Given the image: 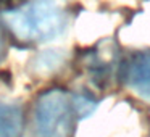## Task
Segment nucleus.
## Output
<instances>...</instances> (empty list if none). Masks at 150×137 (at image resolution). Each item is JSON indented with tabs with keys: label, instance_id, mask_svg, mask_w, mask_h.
Segmentation results:
<instances>
[{
	"label": "nucleus",
	"instance_id": "39448f33",
	"mask_svg": "<svg viewBox=\"0 0 150 137\" xmlns=\"http://www.w3.org/2000/svg\"><path fill=\"white\" fill-rule=\"evenodd\" d=\"M65 58L63 50H44L33 60V68L39 74H50L65 63Z\"/></svg>",
	"mask_w": 150,
	"mask_h": 137
},
{
	"label": "nucleus",
	"instance_id": "f257e3e1",
	"mask_svg": "<svg viewBox=\"0 0 150 137\" xmlns=\"http://www.w3.org/2000/svg\"><path fill=\"white\" fill-rule=\"evenodd\" d=\"M2 23L15 40L34 45L62 36L69 13L62 0H26L5 8Z\"/></svg>",
	"mask_w": 150,
	"mask_h": 137
},
{
	"label": "nucleus",
	"instance_id": "20e7f679",
	"mask_svg": "<svg viewBox=\"0 0 150 137\" xmlns=\"http://www.w3.org/2000/svg\"><path fill=\"white\" fill-rule=\"evenodd\" d=\"M24 129L23 107L0 98V137H21Z\"/></svg>",
	"mask_w": 150,
	"mask_h": 137
},
{
	"label": "nucleus",
	"instance_id": "f03ea898",
	"mask_svg": "<svg viewBox=\"0 0 150 137\" xmlns=\"http://www.w3.org/2000/svg\"><path fill=\"white\" fill-rule=\"evenodd\" d=\"M74 116V95L58 87L42 92L33 108L34 137H71Z\"/></svg>",
	"mask_w": 150,
	"mask_h": 137
},
{
	"label": "nucleus",
	"instance_id": "7ed1b4c3",
	"mask_svg": "<svg viewBox=\"0 0 150 137\" xmlns=\"http://www.w3.org/2000/svg\"><path fill=\"white\" fill-rule=\"evenodd\" d=\"M121 82L127 92L150 103V50H139L121 63Z\"/></svg>",
	"mask_w": 150,
	"mask_h": 137
},
{
	"label": "nucleus",
	"instance_id": "0eeeda50",
	"mask_svg": "<svg viewBox=\"0 0 150 137\" xmlns=\"http://www.w3.org/2000/svg\"><path fill=\"white\" fill-rule=\"evenodd\" d=\"M2 2H5V0H0V4H2Z\"/></svg>",
	"mask_w": 150,
	"mask_h": 137
},
{
	"label": "nucleus",
	"instance_id": "423d86ee",
	"mask_svg": "<svg viewBox=\"0 0 150 137\" xmlns=\"http://www.w3.org/2000/svg\"><path fill=\"white\" fill-rule=\"evenodd\" d=\"M5 39H7V29H5L4 23L0 20V58L4 56V52H5Z\"/></svg>",
	"mask_w": 150,
	"mask_h": 137
}]
</instances>
